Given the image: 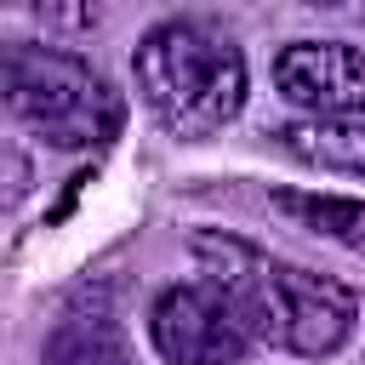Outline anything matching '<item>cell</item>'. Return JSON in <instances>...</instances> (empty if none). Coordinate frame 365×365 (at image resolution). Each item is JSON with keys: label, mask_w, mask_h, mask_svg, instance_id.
<instances>
[{"label": "cell", "mask_w": 365, "mask_h": 365, "mask_svg": "<svg viewBox=\"0 0 365 365\" xmlns=\"http://www.w3.org/2000/svg\"><path fill=\"white\" fill-rule=\"evenodd\" d=\"M29 182H34L29 160H23L17 148H6V143H0V211H6V205H17V200L29 194Z\"/></svg>", "instance_id": "9c48e42d"}, {"label": "cell", "mask_w": 365, "mask_h": 365, "mask_svg": "<svg viewBox=\"0 0 365 365\" xmlns=\"http://www.w3.org/2000/svg\"><path fill=\"white\" fill-rule=\"evenodd\" d=\"M0 103L51 148H103L125 125L120 91L74 51L0 40Z\"/></svg>", "instance_id": "3957f363"}, {"label": "cell", "mask_w": 365, "mask_h": 365, "mask_svg": "<svg viewBox=\"0 0 365 365\" xmlns=\"http://www.w3.org/2000/svg\"><path fill=\"white\" fill-rule=\"evenodd\" d=\"M46 365H137L125 331L103 308H74L46 336Z\"/></svg>", "instance_id": "8992f818"}, {"label": "cell", "mask_w": 365, "mask_h": 365, "mask_svg": "<svg viewBox=\"0 0 365 365\" xmlns=\"http://www.w3.org/2000/svg\"><path fill=\"white\" fill-rule=\"evenodd\" d=\"M279 148L302 165L365 177V120H291L279 125Z\"/></svg>", "instance_id": "52a82bcc"}, {"label": "cell", "mask_w": 365, "mask_h": 365, "mask_svg": "<svg viewBox=\"0 0 365 365\" xmlns=\"http://www.w3.org/2000/svg\"><path fill=\"white\" fill-rule=\"evenodd\" d=\"M274 211L291 217V222L308 228V234H325V240H336V245H348V251H365V200L279 188V194H274Z\"/></svg>", "instance_id": "ba28073f"}, {"label": "cell", "mask_w": 365, "mask_h": 365, "mask_svg": "<svg viewBox=\"0 0 365 365\" xmlns=\"http://www.w3.org/2000/svg\"><path fill=\"white\" fill-rule=\"evenodd\" d=\"M148 336L171 365H240L251 354V336L240 331L234 308L205 279L165 285L148 308Z\"/></svg>", "instance_id": "277c9868"}, {"label": "cell", "mask_w": 365, "mask_h": 365, "mask_svg": "<svg viewBox=\"0 0 365 365\" xmlns=\"http://www.w3.org/2000/svg\"><path fill=\"white\" fill-rule=\"evenodd\" d=\"M131 80L148 114L182 143L217 137L245 108V51L200 17L154 23L131 51Z\"/></svg>", "instance_id": "7a4b0ae2"}, {"label": "cell", "mask_w": 365, "mask_h": 365, "mask_svg": "<svg viewBox=\"0 0 365 365\" xmlns=\"http://www.w3.org/2000/svg\"><path fill=\"white\" fill-rule=\"evenodd\" d=\"M188 251H194L205 285L222 291V302L234 308V319L251 342H268V348H285L302 359H325L354 336L359 297L342 279L279 262L228 228H200L188 240Z\"/></svg>", "instance_id": "6da1fadb"}, {"label": "cell", "mask_w": 365, "mask_h": 365, "mask_svg": "<svg viewBox=\"0 0 365 365\" xmlns=\"http://www.w3.org/2000/svg\"><path fill=\"white\" fill-rule=\"evenodd\" d=\"M274 86L308 120H365V51L348 40H291L274 57Z\"/></svg>", "instance_id": "5b68a950"}]
</instances>
